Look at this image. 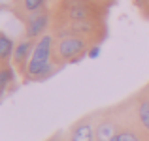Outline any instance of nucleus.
<instances>
[{
	"label": "nucleus",
	"instance_id": "f257e3e1",
	"mask_svg": "<svg viewBox=\"0 0 149 141\" xmlns=\"http://www.w3.org/2000/svg\"><path fill=\"white\" fill-rule=\"evenodd\" d=\"M51 53H53V38L42 36L34 47L32 58L26 66V75L34 81H44L55 73V66L51 62Z\"/></svg>",
	"mask_w": 149,
	"mask_h": 141
},
{
	"label": "nucleus",
	"instance_id": "f03ea898",
	"mask_svg": "<svg viewBox=\"0 0 149 141\" xmlns=\"http://www.w3.org/2000/svg\"><path fill=\"white\" fill-rule=\"evenodd\" d=\"M85 44L83 38L77 36H70V38H61L58 44L55 45V55H57L58 60L64 62H77L81 58V55L85 53Z\"/></svg>",
	"mask_w": 149,
	"mask_h": 141
},
{
	"label": "nucleus",
	"instance_id": "7ed1b4c3",
	"mask_svg": "<svg viewBox=\"0 0 149 141\" xmlns=\"http://www.w3.org/2000/svg\"><path fill=\"white\" fill-rule=\"evenodd\" d=\"M68 141H96V128L89 119H83L70 128Z\"/></svg>",
	"mask_w": 149,
	"mask_h": 141
},
{
	"label": "nucleus",
	"instance_id": "20e7f679",
	"mask_svg": "<svg viewBox=\"0 0 149 141\" xmlns=\"http://www.w3.org/2000/svg\"><path fill=\"white\" fill-rule=\"evenodd\" d=\"M49 25V17L45 13H36L30 15L29 23H26V40H34V38H42Z\"/></svg>",
	"mask_w": 149,
	"mask_h": 141
},
{
	"label": "nucleus",
	"instance_id": "39448f33",
	"mask_svg": "<svg viewBox=\"0 0 149 141\" xmlns=\"http://www.w3.org/2000/svg\"><path fill=\"white\" fill-rule=\"evenodd\" d=\"M34 47H36V44H34L32 40H23L19 41L17 47H15V53H13V60L17 66H29L30 58H32V53H34Z\"/></svg>",
	"mask_w": 149,
	"mask_h": 141
},
{
	"label": "nucleus",
	"instance_id": "423d86ee",
	"mask_svg": "<svg viewBox=\"0 0 149 141\" xmlns=\"http://www.w3.org/2000/svg\"><path fill=\"white\" fill-rule=\"evenodd\" d=\"M70 21H91V8L81 0H72L68 6Z\"/></svg>",
	"mask_w": 149,
	"mask_h": 141
},
{
	"label": "nucleus",
	"instance_id": "0eeeda50",
	"mask_svg": "<svg viewBox=\"0 0 149 141\" xmlns=\"http://www.w3.org/2000/svg\"><path fill=\"white\" fill-rule=\"evenodd\" d=\"M119 134L117 132V126L111 122V120H102V122L96 126V141H109Z\"/></svg>",
	"mask_w": 149,
	"mask_h": 141
},
{
	"label": "nucleus",
	"instance_id": "6e6552de",
	"mask_svg": "<svg viewBox=\"0 0 149 141\" xmlns=\"http://www.w3.org/2000/svg\"><path fill=\"white\" fill-rule=\"evenodd\" d=\"M15 47L17 45L13 44V40H11L8 34H0V57H2L4 62H6L10 57H13Z\"/></svg>",
	"mask_w": 149,
	"mask_h": 141
},
{
	"label": "nucleus",
	"instance_id": "1a4fd4ad",
	"mask_svg": "<svg viewBox=\"0 0 149 141\" xmlns=\"http://www.w3.org/2000/svg\"><path fill=\"white\" fill-rule=\"evenodd\" d=\"M138 119L142 122V126L149 132V98H142L138 104Z\"/></svg>",
	"mask_w": 149,
	"mask_h": 141
},
{
	"label": "nucleus",
	"instance_id": "9d476101",
	"mask_svg": "<svg viewBox=\"0 0 149 141\" xmlns=\"http://www.w3.org/2000/svg\"><path fill=\"white\" fill-rule=\"evenodd\" d=\"M44 4H45V0H23V8L29 13H38L44 8Z\"/></svg>",
	"mask_w": 149,
	"mask_h": 141
},
{
	"label": "nucleus",
	"instance_id": "9b49d317",
	"mask_svg": "<svg viewBox=\"0 0 149 141\" xmlns=\"http://www.w3.org/2000/svg\"><path fill=\"white\" fill-rule=\"evenodd\" d=\"M13 79V70L8 64H4L2 72H0V85H2V91H6V87L10 85V81Z\"/></svg>",
	"mask_w": 149,
	"mask_h": 141
},
{
	"label": "nucleus",
	"instance_id": "f8f14e48",
	"mask_svg": "<svg viewBox=\"0 0 149 141\" xmlns=\"http://www.w3.org/2000/svg\"><path fill=\"white\" fill-rule=\"evenodd\" d=\"M109 141H142V139H140V135L136 134V132H132V130H123V132H119L115 138L109 139Z\"/></svg>",
	"mask_w": 149,
	"mask_h": 141
},
{
	"label": "nucleus",
	"instance_id": "ddd939ff",
	"mask_svg": "<svg viewBox=\"0 0 149 141\" xmlns=\"http://www.w3.org/2000/svg\"><path fill=\"white\" fill-rule=\"evenodd\" d=\"M98 53H100V47L96 45V47H93V49L89 51V57H91V58H96V57H98Z\"/></svg>",
	"mask_w": 149,
	"mask_h": 141
},
{
	"label": "nucleus",
	"instance_id": "4468645a",
	"mask_svg": "<svg viewBox=\"0 0 149 141\" xmlns=\"http://www.w3.org/2000/svg\"><path fill=\"white\" fill-rule=\"evenodd\" d=\"M49 141H57V139H49Z\"/></svg>",
	"mask_w": 149,
	"mask_h": 141
}]
</instances>
